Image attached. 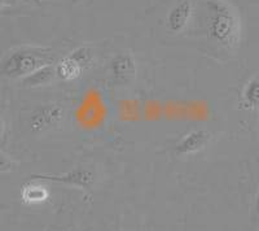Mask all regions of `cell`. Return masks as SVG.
Instances as JSON below:
<instances>
[{
  "instance_id": "obj_16",
  "label": "cell",
  "mask_w": 259,
  "mask_h": 231,
  "mask_svg": "<svg viewBox=\"0 0 259 231\" xmlns=\"http://www.w3.org/2000/svg\"><path fill=\"white\" fill-rule=\"evenodd\" d=\"M4 2H6V0H0V9H2V7H3Z\"/></svg>"
},
{
  "instance_id": "obj_11",
  "label": "cell",
  "mask_w": 259,
  "mask_h": 231,
  "mask_svg": "<svg viewBox=\"0 0 259 231\" xmlns=\"http://www.w3.org/2000/svg\"><path fill=\"white\" fill-rule=\"evenodd\" d=\"M68 56L75 62H78L84 70L87 66L91 65L92 60H94V52H92L90 46H82V47H78L77 50H74Z\"/></svg>"
},
{
  "instance_id": "obj_6",
  "label": "cell",
  "mask_w": 259,
  "mask_h": 231,
  "mask_svg": "<svg viewBox=\"0 0 259 231\" xmlns=\"http://www.w3.org/2000/svg\"><path fill=\"white\" fill-rule=\"evenodd\" d=\"M211 140V133L207 130H194L183 136L182 140L175 145V153L180 156L193 155L206 148Z\"/></svg>"
},
{
  "instance_id": "obj_13",
  "label": "cell",
  "mask_w": 259,
  "mask_h": 231,
  "mask_svg": "<svg viewBox=\"0 0 259 231\" xmlns=\"http://www.w3.org/2000/svg\"><path fill=\"white\" fill-rule=\"evenodd\" d=\"M13 163L9 160L8 157L4 156V155H0V173L4 172H9V170L12 169Z\"/></svg>"
},
{
  "instance_id": "obj_9",
  "label": "cell",
  "mask_w": 259,
  "mask_h": 231,
  "mask_svg": "<svg viewBox=\"0 0 259 231\" xmlns=\"http://www.w3.org/2000/svg\"><path fill=\"white\" fill-rule=\"evenodd\" d=\"M21 196L26 204H38V203H43L45 200H47L48 191L43 186L27 183L22 187Z\"/></svg>"
},
{
  "instance_id": "obj_8",
  "label": "cell",
  "mask_w": 259,
  "mask_h": 231,
  "mask_svg": "<svg viewBox=\"0 0 259 231\" xmlns=\"http://www.w3.org/2000/svg\"><path fill=\"white\" fill-rule=\"evenodd\" d=\"M82 66L78 62L74 61V60H71L69 56L61 60L56 65V74L65 81L75 80V78H78L82 74Z\"/></svg>"
},
{
  "instance_id": "obj_10",
  "label": "cell",
  "mask_w": 259,
  "mask_h": 231,
  "mask_svg": "<svg viewBox=\"0 0 259 231\" xmlns=\"http://www.w3.org/2000/svg\"><path fill=\"white\" fill-rule=\"evenodd\" d=\"M56 74V68H53L52 65H47L45 68L39 69L35 73L30 74L29 77L24 78L22 82L26 86H41V85H47L52 81L53 75Z\"/></svg>"
},
{
  "instance_id": "obj_2",
  "label": "cell",
  "mask_w": 259,
  "mask_h": 231,
  "mask_svg": "<svg viewBox=\"0 0 259 231\" xmlns=\"http://www.w3.org/2000/svg\"><path fill=\"white\" fill-rule=\"evenodd\" d=\"M209 34L215 43L228 50L239 45L241 21L235 7L227 0H206Z\"/></svg>"
},
{
  "instance_id": "obj_12",
  "label": "cell",
  "mask_w": 259,
  "mask_h": 231,
  "mask_svg": "<svg viewBox=\"0 0 259 231\" xmlns=\"http://www.w3.org/2000/svg\"><path fill=\"white\" fill-rule=\"evenodd\" d=\"M245 104L250 108H259V77L253 78L247 83L244 91Z\"/></svg>"
},
{
  "instance_id": "obj_7",
  "label": "cell",
  "mask_w": 259,
  "mask_h": 231,
  "mask_svg": "<svg viewBox=\"0 0 259 231\" xmlns=\"http://www.w3.org/2000/svg\"><path fill=\"white\" fill-rule=\"evenodd\" d=\"M193 12L191 0H179L167 15V27L171 33H180L188 24Z\"/></svg>"
},
{
  "instance_id": "obj_5",
  "label": "cell",
  "mask_w": 259,
  "mask_h": 231,
  "mask_svg": "<svg viewBox=\"0 0 259 231\" xmlns=\"http://www.w3.org/2000/svg\"><path fill=\"white\" fill-rule=\"evenodd\" d=\"M112 75L118 85H127L136 77V62L135 59L128 52H121L113 59Z\"/></svg>"
},
{
  "instance_id": "obj_1",
  "label": "cell",
  "mask_w": 259,
  "mask_h": 231,
  "mask_svg": "<svg viewBox=\"0 0 259 231\" xmlns=\"http://www.w3.org/2000/svg\"><path fill=\"white\" fill-rule=\"evenodd\" d=\"M52 50L39 46H21L11 50L0 62V75L24 80L39 69L52 65Z\"/></svg>"
},
{
  "instance_id": "obj_15",
  "label": "cell",
  "mask_w": 259,
  "mask_h": 231,
  "mask_svg": "<svg viewBox=\"0 0 259 231\" xmlns=\"http://www.w3.org/2000/svg\"><path fill=\"white\" fill-rule=\"evenodd\" d=\"M25 2H31V3H35V4H40V0H25Z\"/></svg>"
},
{
  "instance_id": "obj_4",
  "label": "cell",
  "mask_w": 259,
  "mask_h": 231,
  "mask_svg": "<svg viewBox=\"0 0 259 231\" xmlns=\"http://www.w3.org/2000/svg\"><path fill=\"white\" fill-rule=\"evenodd\" d=\"M31 179L34 181H52V182H59V183H66L71 184V186L82 187L83 190L90 188L94 182V174L91 170L78 166L74 168L73 170L68 172L66 174L62 175H32Z\"/></svg>"
},
{
  "instance_id": "obj_14",
  "label": "cell",
  "mask_w": 259,
  "mask_h": 231,
  "mask_svg": "<svg viewBox=\"0 0 259 231\" xmlns=\"http://www.w3.org/2000/svg\"><path fill=\"white\" fill-rule=\"evenodd\" d=\"M4 128H6V124H4V120L0 117V136L4 133Z\"/></svg>"
},
{
  "instance_id": "obj_3",
  "label": "cell",
  "mask_w": 259,
  "mask_h": 231,
  "mask_svg": "<svg viewBox=\"0 0 259 231\" xmlns=\"http://www.w3.org/2000/svg\"><path fill=\"white\" fill-rule=\"evenodd\" d=\"M64 117V108L59 104H47L38 108L30 119V130L34 134H40L56 126Z\"/></svg>"
}]
</instances>
